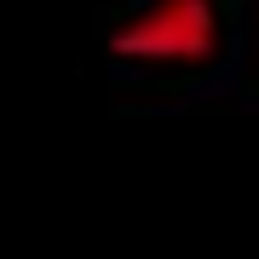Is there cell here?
Returning <instances> with one entry per match:
<instances>
[{
	"mask_svg": "<svg viewBox=\"0 0 259 259\" xmlns=\"http://www.w3.org/2000/svg\"><path fill=\"white\" fill-rule=\"evenodd\" d=\"M110 52L133 64H202L219 52V6L213 0H150L110 35Z\"/></svg>",
	"mask_w": 259,
	"mask_h": 259,
	"instance_id": "1",
	"label": "cell"
}]
</instances>
